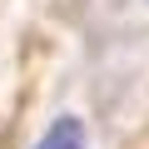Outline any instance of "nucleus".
Returning <instances> with one entry per match:
<instances>
[{
	"mask_svg": "<svg viewBox=\"0 0 149 149\" xmlns=\"http://www.w3.org/2000/svg\"><path fill=\"white\" fill-rule=\"evenodd\" d=\"M35 149H85V124L74 119V114H65V119H55L35 139Z\"/></svg>",
	"mask_w": 149,
	"mask_h": 149,
	"instance_id": "1",
	"label": "nucleus"
}]
</instances>
